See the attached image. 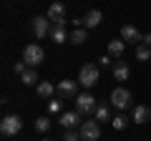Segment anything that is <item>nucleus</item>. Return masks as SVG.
Masks as SVG:
<instances>
[{
	"mask_svg": "<svg viewBox=\"0 0 151 141\" xmlns=\"http://www.w3.org/2000/svg\"><path fill=\"white\" fill-rule=\"evenodd\" d=\"M70 38V35H65V28H50V40H53V43L55 45H58V43H65V40H68Z\"/></svg>",
	"mask_w": 151,
	"mask_h": 141,
	"instance_id": "nucleus-19",
	"label": "nucleus"
},
{
	"mask_svg": "<svg viewBox=\"0 0 151 141\" xmlns=\"http://www.w3.org/2000/svg\"><path fill=\"white\" fill-rule=\"evenodd\" d=\"M144 45H149V48H151V33H146V35H144Z\"/></svg>",
	"mask_w": 151,
	"mask_h": 141,
	"instance_id": "nucleus-28",
	"label": "nucleus"
},
{
	"mask_svg": "<svg viewBox=\"0 0 151 141\" xmlns=\"http://www.w3.org/2000/svg\"><path fill=\"white\" fill-rule=\"evenodd\" d=\"M111 106H116L119 111H126L131 109V91L129 88H113L111 91Z\"/></svg>",
	"mask_w": 151,
	"mask_h": 141,
	"instance_id": "nucleus-4",
	"label": "nucleus"
},
{
	"mask_svg": "<svg viewBox=\"0 0 151 141\" xmlns=\"http://www.w3.org/2000/svg\"><path fill=\"white\" fill-rule=\"evenodd\" d=\"M111 73H113V78H116V81H129V65L121 63V60L111 68Z\"/></svg>",
	"mask_w": 151,
	"mask_h": 141,
	"instance_id": "nucleus-17",
	"label": "nucleus"
},
{
	"mask_svg": "<svg viewBox=\"0 0 151 141\" xmlns=\"http://www.w3.org/2000/svg\"><path fill=\"white\" fill-rule=\"evenodd\" d=\"M131 119L136 124H146V121H151V109L149 106H134L131 109Z\"/></svg>",
	"mask_w": 151,
	"mask_h": 141,
	"instance_id": "nucleus-11",
	"label": "nucleus"
},
{
	"mask_svg": "<svg viewBox=\"0 0 151 141\" xmlns=\"http://www.w3.org/2000/svg\"><path fill=\"white\" fill-rule=\"evenodd\" d=\"M98 78H101V70H98V65H93V63H86L81 68V73H78V83H81L83 88H93L98 83Z\"/></svg>",
	"mask_w": 151,
	"mask_h": 141,
	"instance_id": "nucleus-2",
	"label": "nucleus"
},
{
	"mask_svg": "<svg viewBox=\"0 0 151 141\" xmlns=\"http://www.w3.org/2000/svg\"><path fill=\"white\" fill-rule=\"evenodd\" d=\"M25 70H28V63H25V60H18V63L13 65V73H15V76H23Z\"/></svg>",
	"mask_w": 151,
	"mask_h": 141,
	"instance_id": "nucleus-25",
	"label": "nucleus"
},
{
	"mask_svg": "<svg viewBox=\"0 0 151 141\" xmlns=\"http://www.w3.org/2000/svg\"><path fill=\"white\" fill-rule=\"evenodd\" d=\"M121 40H124V43L141 45V43H144V33H141L136 25H124V28H121Z\"/></svg>",
	"mask_w": 151,
	"mask_h": 141,
	"instance_id": "nucleus-7",
	"label": "nucleus"
},
{
	"mask_svg": "<svg viewBox=\"0 0 151 141\" xmlns=\"http://www.w3.org/2000/svg\"><path fill=\"white\" fill-rule=\"evenodd\" d=\"M81 136H83V141H98L101 139V124H98L96 119L83 121L81 124Z\"/></svg>",
	"mask_w": 151,
	"mask_h": 141,
	"instance_id": "nucleus-6",
	"label": "nucleus"
},
{
	"mask_svg": "<svg viewBox=\"0 0 151 141\" xmlns=\"http://www.w3.org/2000/svg\"><path fill=\"white\" fill-rule=\"evenodd\" d=\"M35 93L40 98H53V93H55V88H53V83H48V81H40L35 86Z\"/></svg>",
	"mask_w": 151,
	"mask_h": 141,
	"instance_id": "nucleus-16",
	"label": "nucleus"
},
{
	"mask_svg": "<svg viewBox=\"0 0 151 141\" xmlns=\"http://www.w3.org/2000/svg\"><path fill=\"white\" fill-rule=\"evenodd\" d=\"M40 141H50V139H40Z\"/></svg>",
	"mask_w": 151,
	"mask_h": 141,
	"instance_id": "nucleus-29",
	"label": "nucleus"
},
{
	"mask_svg": "<svg viewBox=\"0 0 151 141\" xmlns=\"http://www.w3.org/2000/svg\"><path fill=\"white\" fill-rule=\"evenodd\" d=\"M20 81L25 83V86H33V83L38 81V73H35V68H28L25 73H23V76H20Z\"/></svg>",
	"mask_w": 151,
	"mask_h": 141,
	"instance_id": "nucleus-21",
	"label": "nucleus"
},
{
	"mask_svg": "<svg viewBox=\"0 0 151 141\" xmlns=\"http://www.w3.org/2000/svg\"><path fill=\"white\" fill-rule=\"evenodd\" d=\"M70 43H76V45H83L88 40V33H86V28H73V33H70Z\"/></svg>",
	"mask_w": 151,
	"mask_h": 141,
	"instance_id": "nucleus-18",
	"label": "nucleus"
},
{
	"mask_svg": "<svg viewBox=\"0 0 151 141\" xmlns=\"http://www.w3.org/2000/svg\"><path fill=\"white\" fill-rule=\"evenodd\" d=\"M124 50H126V43H124L121 38H119V40H116V38L108 40V55H111V58H121Z\"/></svg>",
	"mask_w": 151,
	"mask_h": 141,
	"instance_id": "nucleus-12",
	"label": "nucleus"
},
{
	"mask_svg": "<svg viewBox=\"0 0 151 141\" xmlns=\"http://www.w3.org/2000/svg\"><path fill=\"white\" fill-rule=\"evenodd\" d=\"M43 58H45V50L38 43H30V45L23 48V60L28 63V68H38V65L43 63Z\"/></svg>",
	"mask_w": 151,
	"mask_h": 141,
	"instance_id": "nucleus-1",
	"label": "nucleus"
},
{
	"mask_svg": "<svg viewBox=\"0 0 151 141\" xmlns=\"http://www.w3.org/2000/svg\"><path fill=\"white\" fill-rule=\"evenodd\" d=\"M93 116H96L98 124H103V121H111V119H113V116H111V106H108V103H98L96 111H93Z\"/></svg>",
	"mask_w": 151,
	"mask_h": 141,
	"instance_id": "nucleus-13",
	"label": "nucleus"
},
{
	"mask_svg": "<svg viewBox=\"0 0 151 141\" xmlns=\"http://www.w3.org/2000/svg\"><path fill=\"white\" fill-rule=\"evenodd\" d=\"M83 136H81V131H76V129H65V134H63V141H81Z\"/></svg>",
	"mask_w": 151,
	"mask_h": 141,
	"instance_id": "nucleus-24",
	"label": "nucleus"
},
{
	"mask_svg": "<svg viewBox=\"0 0 151 141\" xmlns=\"http://www.w3.org/2000/svg\"><path fill=\"white\" fill-rule=\"evenodd\" d=\"M111 55H103V58H98V63H101V68H108V65H111Z\"/></svg>",
	"mask_w": 151,
	"mask_h": 141,
	"instance_id": "nucleus-27",
	"label": "nucleus"
},
{
	"mask_svg": "<svg viewBox=\"0 0 151 141\" xmlns=\"http://www.w3.org/2000/svg\"><path fill=\"white\" fill-rule=\"evenodd\" d=\"M33 33H35V38L50 35V18L48 15H38L35 20H33Z\"/></svg>",
	"mask_w": 151,
	"mask_h": 141,
	"instance_id": "nucleus-9",
	"label": "nucleus"
},
{
	"mask_svg": "<svg viewBox=\"0 0 151 141\" xmlns=\"http://www.w3.org/2000/svg\"><path fill=\"white\" fill-rule=\"evenodd\" d=\"M48 18H50V23L65 18V5H63V3H53V5L48 8Z\"/></svg>",
	"mask_w": 151,
	"mask_h": 141,
	"instance_id": "nucleus-15",
	"label": "nucleus"
},
{
	"mask_svg": "<svg viewBox=\"0 0 151 141\" xmlns=\"http://www.w3.org/2000/svg\"><path fill=\"white\" fill-rule=\"evenodd\" d=\"M111 126H113L116 131H124L126 126H129V119H126L124 114H119V116H113V119H111Z\"/></svg>",
	"mask_w": 151,
	"mask_h": 141,
	"instance_id": "nucleus-20",
	"label": "nucleus"
},
{
	"mask_svg": "<svg viewBox=\"0 0 151 141\" xmlns=\"http://www.w3.org/2000/svg\"><path fill=\"white\" fill-rule=\"evenodd\" d=\"M76 86H78V81H70V78H63V81L55 86V93H58L60 98H76L78 93H76Z\"/></svg>",
	"mask_w": 151,
	"mask_h": 141,
	"instance_id": "nucleus-8",
	"label": "nucleus"
},
{
	"mask_svg": "<svg viewBox=\"0 0 151 141\" xmlns=\"http://www.w3.org/2000/svg\"><path fill=\"white\" fill-rule=\"evenodd\" d=\"M136 58H139V60H149L151 58V48H149V45H144V43L136 45Z\"/></svg>",
	"mask_w": 151,
	"mask_h": 141,
	"instance_id": "nucleus-22",
	"label": "nucleus"
},
{
	"mask_svg": "<svg viewBox=\"0 0 151 141\" xmlns=\"http://www.w3.org/2000/svg\"><path fill=\"white\" fill-rule=\"evenodd\" d=\"M101 20H103L101 10H88L86 15H83V25H86V28H96V25H101Z\"/></svg>",
	"mask_w": 151,
	"mask_h": 141,
	"instance_id": "nucleus-14",
	"label": "nucleus"
},
{
	"mask_svg": "<svg viewBox=\"0 0 151 141\" xmlns=\"http://www.w3.org/2000/svg\"><path fill=\"white\" fill-rule=\"evenodd\" d=\"M48 129H50V119H45V116H40V119H35V131H40V134H45Z\"/></svg>",
	"mask_w": 151,
	"mask_h": 141,
	"instance_id": "nucleus-23",
	"label": "nucleus"
},
{
	"mask_svg": "<svg viewBox=\"0 0 151 141\" xmlns=\"http://www.w3.org/2000/svg\"><path fill=\"white\" fill-rule=\"evenodd\" d=\"M20 129H23L20 116H5V119L0 121V134L3 136H15Z\"/></svg>",
	"mask_w": 151,
	"mask_h": 141,
	"instance_id": "nucleus-5",
	"label": "nucleus"
},
{
	"mask_svg": "<svg viewBox=\"0 0 151 141\" xmlns=\"http://www.w3.org/2000/svg\"><path fill=\"white\" fill-rule=\"evenodd\" d=\"M96 106H98L96 98H93L88 91H83V93H78V96H76V111H78L81 116L93 114V111H96Z\"/></svg>",
	"mask_w": 151,
	"mask_h": 141,
	"instance_id": "nucleus-3",
	"label": "nucleus"
},
{
	"mask_svg": "<svg viewBox=\"0 0 151 141\" xmlns=\"http://www.w3.org/2000/svg\"><path fill=\"white\" fill-rule=\"evenodd\" d=\"M63 129H76V126L81 124V114L78 111H65V114H60V121H58Z\"/></svg>",
	"mask_w": 151,
	"mask_h": 141,
	"instance_id": "nucleus-10",
	"label": "nucleus"
},
{
	"mask_svg": "<svg viewBox=\"0 0 151 141\" xmlns=\"http://www.w3.org/2000/svg\"><path fill=\"white\" fill-rule=\"evenodd\" d=\"M60 109H63V103H60V101H55V98L48 101V111H50V114H60Z\"/></svg>",
	"mask_w": 151,
	"mask_h": 141,
	"instance_id": "nucleus-26",
	"label": "nucleus"
}]
</instances>
